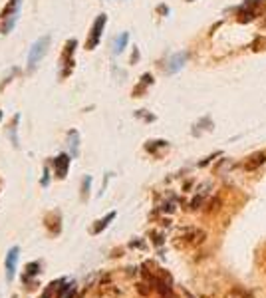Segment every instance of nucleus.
<instances>
[{
    "instance_id": "1",
    "label": "nucleus",
    "mask_w": 266,
    "mask_h": 298,
    "mask_svg": "<svg viewBox=\"0 0 266 298\" xmlns=\"http://www.w3.org/2000/svg\"><path fill=\"white\" fill-rule=\"evenodd\" d=\"M205 238H207V233H205V231H201V229H197V227H183V229H179L177 237L173 238V244H175L177 248H195V246H199Z\"/></svg>"
},
{
    "instance_id": "2",
    "label": "nucleus",
    "mask_w": 266,
    "mask_h": 298,
    "mask_svg": "<svg viewBox=\"0 0 266 298\" xmlns=\"http://www.w3.org/2000/svg\"><path fill=\"white\" fill-rule=\"evenodd\" d=\"M20 6H22V0H8V4L2 8V12H0V32L2 34L12 32L20 16Z\"/></svg>"
},
{
    "instance_id": "3",
    "label": "nucleus",
    "mask_w": 266,
    "mask_h": 298,
    "mask_svg": "<svg viewBox=\"0 0 266 298\" xmlns=\"http://www.w3.org/2000/svg\"><path fill=\"white\" fill-rule=\"evenodd\" d=\"M76 46H78V40L72 38L64 44V50H62V56H60V78H68L72 72H74V52H76Z\"/></svg>"
},
{
    "instance_id": "4",
    "label": "nucleus",
    "mask_w": 266,
    "mask_h": 298,
    "mask_svg": "<svg viewBox=\"0 0 266 298\" xmlns=\"http://www.w3.org/2000/svg\"><path fill=\"white\" fill-rule=\"evenodd\" d=\"M48 48H50V36H42L32 44L28 54V70H34L44 60V56L48 54Z\"/></svg>"
},
{
    "instance_id": "5",
    "label": "nucleus",
    "mask_w": 266,
    "mask_h": 298,
    "mask_svg": "<svg viewBox=\"0 0 266 298\" xmlns=\"http://www.w3.org/2000/svg\"><path fill=\"white\" fill-rule=\"evenodd\" d=\"M105 24H108V14H99L95 20H93V24H91V30H89V36H88V40H86V50H95L97 48V44L101 42V34H103V30H105Z\"/></svg>"
},
{
    "instance_id": "6",
    "label": "nucleus",
    "mask_w": 266,
    "mask_h": 298,
    "mask_svg": "<svg viewBox=\"0 0 266 298\" xmlns=\"http://www.w3.org/2000/svg\"><path fill=\"white\" fill-rule=\"evenodd\" d=\"M18 257H20V246H12L6 253V261H4V268H6V280L12 282L16 276V265H18Z\"/></svg>"
},
{
    "instance_id": "7",
    "label": "nucleus",
    "mask_w": 266,
    "mask_h": 298,
    "mask_svg": "<svg viewBox=\"0 0 266 298\" xmlns=\"http://www.w3.org/2000/svg\"><path fill=\"white\" fill-rule=\"evenodd\" d=\"M44 227L52 235H60L62 233V213L60 211H48L44 215Z\"/></svg>"
},
{
    "instance_id": "8",
    "label": "nucleus",
    "mask_w": 266,
    "mask_h": 298,
    "mask_svg": "<svg viewBox=\"0 0 266 298\" xmlns=\"http://www.w3.org/2000/svg\"><path fill=\"white\" fill-rule=\"evenodd\" d=\"M70 161H72L70 153H60L58 157H54V159H52V165H54V175H56L58 179H64V177L68 175V169H70Z\"/></svg>"
},
{
    "instance_id": "9",
    "label": "nucleus",
    "mask_w": 266,
    "mask_h": 298,
    "mask_svg": "<svg viewBox=\"0 0 266 298\" xmlns=\"http://www.w3.org/2000/svg\"><path fill=\"white\" fill-rule=\"evenodd\" d=\"M258 14H260V10H258L256 6H252V4H242V6L238 8V12H236V20H238L240 24H246V22H252Z\"/></svg>"
},
{
    "instance_id": "10",
    "label": "nucleus",
    "mask_w": 266,
    "mask_h": 298,
    "mask_svg": "<svg viewBox=\"0 0 266 298\" xmlns=\"http://www.w3.org/2000/svg\"><path fill=\"white\" fill-rule=\"evenodd\" d=\"M185 62H187V52H177V54H173L171 58H169V62H167V74H177L179 70H183V66H185Z\"/></svg>"
},
{
    "instance_id": "11",
    "label": "nucleus",
    "mask_w": 266,
    "mask_h": 298,
    "mask_svg": "<svg viewBox=\"0 0 266 298\" xmlns=\"http://www.w3.org/2000/svg\"><path fill=\"white\" fill-rule=\"evenodd\" d=\"M116 215H118L116 211H110V213H108V215H105L103 219H97V221L93 223V227L89 229V235H93V237H95V235H99V233H103L105 229H108V227H110V223H112V221L116 219Z\"/></svg>"
},
{
    "instance_id": "12",
    "label": "nucleus",
    "mask_w": 266,
    "mask_h": 298,
    "mask_svg": "<svg viewBox=\"0 0 266 298\" xmlns=\"http://www.w3.org/2000/svg\"><path fill=\"white\" fill-rule=\"evenodd\" d=\"M153 82H155V80H153V76H151V74H143V76H141V80H139V84L133 88L131 95H133V97H141V95L147 91V88H149V86H153Z\"/></svg>"
},
{
    "instance_id": "13",
    "label": "nucleus",
    "mask_w": 266,
    "mask_h": 298,
    "mask_svg": "<svg viewBox=\"0 0 266 298\" xmlns=\"http://www.w3.org/2000/svg\"><path fill=\"white\" fill-rule=\"evenodd\" d=\"M40 268H42V263H40V261H32V263H28V265L24 267L22 280H24L26 284H30V282H32V278L40 274Z\"/></svg>"
},
{
    "instance_id": "14",
    "label": "nucleus",
    "mask_w": 266,
    "mask_h": 298,
    "mask_svg": "<svg viewBox=\"0 0 266 298\" xmlns=\"http://www.w3.org/2000/svg\"><path fill=\"white\" fill-rule=\"evenodd\" d=\"M68 147H70V157H78L80 155V133H78V129H70Z\"/></svg>"
},
{
    "instance_id": "15",
    "label": "nucleus",
    "mask_w": 266,
    "mask_h": 298,
    "mask_svg": "<svg viewBox=\"0 0 266 298\" xmlns=\"http://www.w3.org/2000/svg\"><path fill=\"white\" fill-rule=\"evenodd\" d=\"M266 163V153L264 151H258V153H254V155H250L248 157V161H246V169L248 171H254V169H258L260 165H264Z\"/></svg>"
},
{
    "instance_id": "16",
    "label": "nucleus",
    "mask_w": 266,
    "mask_h": 298,
    "mask_svg": "<svg viewBox=\"0 0 266 298\" xmlns=\"http://www.w3.org/2000/svg\"><path fill=\"white\" fill-rule=\"evenodd\" d=\"M127 42H129V34L127 32H121L116 40H114V46H112V52L118 56V54H121L123 50H125V46H127Z\"/></svg>"
},
{
    "instance_id": "17",
    "label": "nucleus",
    "mask_w": 266,
    "mask_h": 298,
    "mask_svg": "<svg viewBox=\"0 0 266 298\" xmlns=\"http://www.w3.org/2000/svg\"><path fill=\"white\" fill-rule=\"evenodd\" d=\"M167 145H169V143H167L165 139H151V141L145 143V151L157 155V149H167Z\"/></svg>"
},
{
    "instance_id": "18",
    "label": "nucleus",
    "mask_w": 266,
    "mask_h": 298,
    "mask_svg": "<svg viewBox=\"0 0 266 298\" xmlns=\"http://www.w3.org/2000/svg\"><path fill=\"white\" fill-rule=\"evenodd\" d=\"M225 298H252V292L246 290V288H242V286H233L225 294Z\"/></svg>"
},
{
    "instance_id": "19",
    "label": "nucleus",
    "mask_w": 266,
    "mask_h": 298,
    "mask_svg": "<svg viewBox=\"0 0 266 298\" xmlns=\"http://www.w3.org/2000/svg\"><path fill=\"white\" fill-rule=\"evenodd\" d=\"M89 189H91V175H86L82 179V187H80V199L82 201H88L89 199Z\"/></svg>"
},
{
    "instance_id": "20",
    "label": "nucleus",
    "mask_w": 266,
    "mask_h": 298,
    "mask_svg": "<svg viewBox=\"0 0 266 298\" xmlns=\"http://www.w3.org/2000/svg\"><path fill=\"white\" fill-rule=\"evenodd\" d=\"M62 280H64V278H60V280H52V282L46 286V290L40 294V298H52V294H56V290H58V286L62 284Z\"/></svg>"
},
{
    "instance_id": "21",
    "label": "nucleus",
    "mask_w": 266,
    "mask_h": 298,
    "mask_svg": "<svg viewBox=\"0 0 266 298\" xmlns=\"http://www.w3.org/2000/svg\"><path fill=\"white\" fill-rule=\"evenodd\" d=\"M18 121H20V116L16 114L14 118H12V123H10V139H12V143L18 147V137H16V127H18Z\"/></svg>"
},
{
    "instance_id": "22",
    "label": "nucleus",
    "mask_w": 266,
    "mask_h": 298,
    "mask_svg": "<svg viewBox=\"0 0 266 298\" xmlns=\"http://www.w3.org/2000/svg\"><path fill=\"white\" fill-rule=\"evenodd\" d=\"M135 116H137V118H141V119H145V121H155V116H151V114H145V110H139V112H135Z\"/></svg>"
},
{
    "instance_id": "23",
    "label": "nucleus",
    "mask_w": 266,
    "mask_h": 298,
    "mask_svg": "<svg viewBox=\"0 0 266 298\" xmlns=\"http://www.w3.org/2000/svg\"><path fill=\"white\" fill-rule=\"evenodd\" d=\"M219 155H221V151H219V153H212V155H210V157H207L205 161H199V167H205V165H208L212 159H215V157H219Z\"/></svg>"
},
{
    "instance_id": "24",
    "label": "nucleus",
    "mask_w": 266,
    "mask_h": 298,
    "mask_svg": "<svg viewBox=\"0 0 266 298\" xmlns=\"http://www.w3.org/2000/svg\"><path fill=\"white\" fill-rule=\"evenodd\" d=\"M151 237H153V240H155V244H163V237L159 235V233H151Z\"/></svg>"
},
{
    "instance_id": "25",
    "label": "nucleus",
    "mask_w": 266,
    "mask_h": 298,
    "mask_svg": "<svg viewBox=\"0 0 266 298\" xmlns=\"http://www.w3.org/2000/svg\"><path fill=\"white\" fill-rule=\"evenodd\" d=\"M48 179H50V169L44 167V177H42V185H44V187L48 185Z\"/></svg>"
},
{
    "instance_id": "26",
    "label": "nucleus",
    "mask_w": 266,
    "mask_h": 298,
    "mask_svg": "<svg viewBox=\"0 0 266 298\" xmlns=\"http://www.w3.org/2000/svg\"><path fill=\"white\" fill-rule=\"evenodd\" d=\"M60 298H76V286H74V288H70V290H68L66 294H62Z\"/></svg>"
},
{
    "instance_id": "27",
    "label": "nucleus",
    "mask_w": 266,
    "mask_h": 298,
    "mask_svg": "<svg viewBox=\"0 0 266 298\" xmlns=\"http://www.w3.org/2000/svg\"><path fill=\"white\" fill-rule=\"evenodd\" d=\"M157 12H161V14H167V12H169V8L161 4V6H159V8H157Z\"/></svg>"
},
{
    "instance_id": "28",
    "label": "nucleus",
    "mask_w": 266,
    "mask_h": 298,
    "mask_svg": "<svg viewBox=\"0 0 266 298\" xmlns=\"http://www.w3.org/2000/svg\"><path fill=\"white\" fill-rule=\"evenodd\" d=\"M135 60H139V52H137V50H135V52H133V56H131V64H133Z\"/></svg>"
},
{
    "instance_id": "29",
    "label": "nucleus",
    "mask_w": 266,
    "mask_h": 298,
    "mask_svg": "<svg viewBox=\"0 0 266 298\" xmlns=\"http://www.w3.org/2000/svg\"><path fill=\"white\" fill-rule=\"evenodd\" d=\"M260 28H262V30H266V18H264V20L260 22Z\"/></svg>"
},
{
    "instance_id": "30",
    "label": "nucleus",
    "mask_w": 266,
    "mask_h": 298,
    "mask_svg": "<svg viewBox=\"0 0 266 298\" xmlns=\"http://www.w3.org/2000/svg\"><path fill=\"white\" fill-rule=\"evenodd\" d=\"M0 119H2V112H0Z\"/></svg>"
},
{
    "instance_id": "31",
    "label": "nucleus",
    "mask_w": 266,
    "mask_h": 298,
    "mask_svg": "<svg viewBox=\"0 0 266 298\" xmlns=\"http://www.w3.org/2000/svg\"><path fill=\"white\" fill-rule=\"evenodd\" d=\"M185 2H193V0H185Z\"/></svg>"
},
{
    "instance_id": "32",
    "label": "nucleus",
    "mask_w": 266,
    "mask_h": 298,
    "mask_svg": "<svg viewBox=\"0 0 266 298\" xmlns=\"http://www.w3.org/2000/svg\"><path fill=\"white\" fill-rule=\"evenodd\" d=\"M12 298H18V296H16V294H14V296H12Z\"/></svg>"
}]
</instances>
